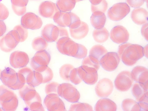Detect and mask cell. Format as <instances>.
Returning a JSON list of instances; mask_svg holds the SVG:
<instances>
[{
	"instance_id": "6da1fadb",
	"label": "cell",
	"mask_w": 148,
	"mask_h": 111,
	"mask_svg": "<svg viewBox=\"0 0 148 111\" xmlns=\"http://www.w3.org/2000/svg\"><path fill=\"white\" fill-rule=\"evenodd\" d=\"M56 47L62 54L77 58H84L87 53V49L84 46L76 43L68 37L60 39L57 41Z\"/></svg>"
},
{
	"instance_id": "7a4b0ae2",
	"label": "cell",
	"mask_w": 148,
	"mask_h": 111,
	"mask_svg": "<svg viewBox=\"0 0 148 111\" xmlns=\"http://www.w3.org/2000/svg\"><path fill=\"white\" fill-rule=\"evenodd\" d=\"M143 49L137 44L124 43L119 46L118 55L125 64L132 66L143 56Z\"/></svg>"
},
{
	"instance_id": "3957f363",
	"label": "cell",
	"mask_w": 148,
	"mask_h": 111,
	"mask_svg": "<svg viewBox=\"0 0 148 111\" xmlns=\"http://www.w3.org/2000/svg\"><path fill=\"white\" fill-rule=\"evenodd\" d=\"M21 97L32 111H45L40 96L34 86L24 84L19 90Z\"/></svg>"
},
{
	"instance_id": "277c9868",
	"label": "cell",
	"mask_w": 148,
	"mask_h": 111,
	"mask_svg": "<svg viewBox=\"0 0 148 111\" xmlns=\"http://www.w3.org/2000/svg\"><path fill=\"white\" fill-rule=\"evenodd\" d=\"M0 103L7 111L15 110L18 106L17 97L14 92L5 86H0Z\"/></svg>"
},
{
	"instance_id": "5b68a950",
	"label": "cell",
	"mask_w": 148,
	"mask_h": 111,
	"mask_svg": "<svg viewBox=\"0 0 148 111\" xmlns=\"http://www.w3.org/2000/svg\"><path fill=\"white\" fill-rule=\"evenodd\" d=\"M0 78L5 86L13 90L19 89L24 85L19 80L17 73L10 68H6L1 72Z\"/></svg>"
},
{
	"instance_id": "8992f818",
	"label": "cell",
	"mask_w": 148,
	"mask_h": 111,
	"mask_svg": "<svg viewBox=\"0 0 148 111\" xmlns=\"http://www.w3.org/2000/svg\"><path fill=\"white\" fill-rule=\"evenodd\" d=\"M58 95L68 101L72 103L77 102L80 97V94L75 87L69 83L60 84Z\"/></svg>"
},
{
	"instance_id": "52a82bcc",
	"label": "cell",
	"mask_w": 148,
	"mask_h": 111,
	"mask_svg": "<svg viewBox=\"0 0 148 111\" xmlns=\"http://www.w3.org/2000/svg\"><path fill=\"white\" fill-rule=\"evenodd\" d=\"M53 18L56 24L63 27H70L80 20L79 17L73 12L60 11L56 13Z\"/></svg>"
},
{
	"instance_id": "ba28073f",
	"label": "cell",
	"mask_w": 148,
	"mask_h": 111,
	"mask_svg": "<svg viewBox=\"0 0 148 111\" xmlns=\"http://www.w3.org/2000/svg\"><path fill=\"white\" fill-rule=\"evenodd\" d=\"M130 8L125 3H119L113 5L108 10V17L111 20L117 21L121 20L130 12Z\"/></svg>"
},
{
	"instance_id": "9c48e42d",
	"label": "cell",
	"mask_w": 148,
	"mask_h": 111,
	"mask_svg": "<svg viewBox=\"0 0 148 111\" xmlns=\"http://www.w3.org/2000/svg\"><path fill=\"white\" fill-rule=\"evenodd\" d=\"M133 82V79L131 73L127 71H123L116 76L114 81V85L118 90L124 92L130 89Z\"/></svg>"
},
{
	"instance_id": "30bf717a",
	"label": "cell",
	"mask_w": 148,
	"mask_h": 111,
	"mask_svg": "<svg viewBox=\"0 0 148 111\" xmlns=\"http://www.w3.org/2000/svg\"><path fill=\"white\" fill-rule=\"evenodd\" d=\"M120 59L117 53L114 52L107 53L100 60L102 67L108 71H113L117 68Z\"/></svg>"
},
{
	"instance_id": "8fae6325",
	"label": "cell",
	"mask_w": 148,
	"mask_h": 111,
	"mask_svg": "<svg viewBox=\"0 0 148 111\" xmlns=\"http://www.w3.org/2000/svg\"><path fill=\"white\" fill-rule=\"evenodd\" d=\"M55 94L47 95L44 101L45 106L50 111H66L65 105L62 101Z\"/></svg>"
},
{
	"instance_id": "7c38bea8",
	"label": "cell",
	"mask_w": 148,
	"mask_h": 111,
	"mask_svg": "<svg viewBox=\"0 0 148 111\" xmlns=\"http://www.w3.org/2000/svg\"><path fill=\"white\" fill-rule=\"evenodd\" d=\"M21 23V25L25 28L32 30L40 29L42 24L41 18L31 12L27 13L22 16Z\"/></svg>"
},
{
	"instance_id": "4fadbf2b",
	"label": "cell",
	"mask_w": 148,
	"mask_h": 111,
	"mask_svg": "<svg viewBox=\"0 0 148 111\" xmlns=\"http://www.w3.org/2000/svg\"><path fill=\"white\" fill-rule=\"evenodd\" d=\"M19 42L12 30L8 32L0 40V48L3 52H9L16 46Z\"/></svg>"
},
{
	"instance_id": "5bb4252c",
	"label": "cell",
	"mask_w": 148,
	"mask_h": 111,
	"mask_svg": "<svg viewBox=\"0 0 148 111\" xmlns=\"http://www.w3.org/2000/svg\"><path fill=\"white\" fill-rule=\"evenodd\" d=\"M110 37L112 40L115 43L121 44L125 43L128 40L129 34L125 27L118 25L112 29L110 33Z\"/></svg>"
},
{
	"instance_id": "9a60e30c",
	"label": "cell",
	"mask_w": 148,
	"mask_h": 111,
	"mask_svg": "<svg viewBox=\"0 0 148 111\" xmlns=\"http://www.w3.org/2000/svg\"><path fill=\"white\" fill-rule=\"evenodd\" d=\"M50 59V55L46 51H38L31 59V66L35 71L40 67L47 66Z\"/></svg>"
},
{
	"instance_id": "2e32d148",
	"label": "cell",
	"mask_w": 148,
	"mask_h": 111,
	"mask_svg": "<svg viewBox=\"0 0 148 111\" xmlns=\"http://www.w3.org/2000/svg\"><path fill=\"white\" fill-rule=\"evenodd\" d=\"M29 59L25 52L16 51L12 52L10 58L11 65L15 68H19L25 66L28 64Z\"/></svg>"
},
{
	"instance_id": "e0dca14e",
	"label": "cell",
	"mask_w": 148,
	"mask_h": 111,
	"mask_svg": "<svg viewBox=\"0 0 148 111\" xmlns=\"http://www.w3.org/2000/svg\"><path fill=\"white\" fill-rule=\"evenodd\" d=\"M17 73L19 80L24 84L27 83L34 87L38 86L35 78V71L30 68L23 67Z\"/></svg>"
},
{
	"instance_id": "ac0fdd59",
	"label": "cell",
	"mask_w": 148,
	"mask_h": 111,
	"mask_svg": "<svg viewBox=\"0 0 148 111\" xmlns=\"http://www.w3.org/2000/svg\"><path fill=\"white\" fill-rule=\"evenodd\" d=\"M41 36L48 42H57L60 38L59 26H56L52 24H47L42 30Z\"/></svg>"
},
{
	"instance_id": "d6986e66",
	"label": "cell",
	"mask_w": 148,
	"mask_h": 111,
	"mask_svg": "<svg viewBox=\"0 0 148 111\" xmlns=\"http://www.w3.org/2000/svg\"><path fill=\"white\" fill-rule=\"evenodd\" d=\"M113 88V85L112 81L109 79L104 78L99 80L96 84L95 91L99 97H105L111 93Z\"/></svg>"
},
{
	"instance_id": "ffe728a7",
	"label": "cell",
	"mask_w": 148,
	"mask_h": 111,
	"mask_svg": "<svg viewBox=\"0 0 148 111\" xmlns=\"http://www.w3.org/2000/svg\"><path fill=\"white\" fill-rule=\"evenodd\" d=\"M71 36L75 39L79 40L84 38L89 31L88 25L80 21L71 27L69 28Z\"/></svg>"
},
{
	"instance_id": "44dd1931",
	"label": "cell",
	"mask_w": 148,
	"mask_h": 111,
	"mask_svg": "<svg viewBox=\"0 0 148 111\" xmlns=\"http://www.w3.org/2000/svg\"><path fill=\"white\" fill-rule=\"evenodd\" d=\"M38 11L42 16L53 18L56 13L60 11L56 4L51 1L42 2L40 5Z\"/></svg>"
},
{
	"instance_id": "7402d4cb",
	"label": "cell",
	"mask_w": 148,
	"mask_h": 111,
	"mask_svg": "<svg viewBox=\"0 0 148 111\" xmlns=\"http://www.w3.org/2000/svg\"><path fill=\"white\" fill-rule=\"evenodd\" d=\"M148 86L136 83L133 85L132 91L133 95L138 102L148 103Z\"/></svg>"
},
{
	"instance_id": "603a6c76",
	"label": "cell",
	"mask_w": 148,
	"mask_h": 111,
	"mask_svg": "<svg viewBox=\"0 0 148 111\" xmlns=\"http://www.w3.org/2000/svg\"><path fill=\"white\" fill-rule=\"evenodd\" d=\"M34 71L36 81L39 85L50 81L53 78L52 71L47 66L40 67Z\"/></svg>"
},
{
	"instance_id": "cb8c5ba5",
	"label": "cell",
	"mask_w": 148,
	"mask_h": 111,
	"mask_svg": "<svg viewBox=\"0 0 148 111\" xmlns=\"http://www.w3.org/2000/svg\"><path fill=\"white\" fill-rule=\"evenodd\" d=\"M131 73L133 80L148 86V71L146 68L137 66L133 69Z\"/></svg>"
},
{
	"instance_id": "d4e9b609",
	"label": "cell",
	"mask_w": 148,
	"mask_h": 111,
	"mask_svg": "<svg viewBox=\"0 0 148 111\" xmlns=\"http://www.w3.org/2000/svg\"><path fill=\"white\" fill-rule=\"evenodd\" d=\"M147 11L143 8L134 9L132 11L131 17L133 21L138 25L146 24L147 22Z\"/></svg>"
},
{
	"instance_id": "484cf974",
	"label": "cell",
	"mask_w": 148,
	"mask_h": 111,
	"mask_svg": "<svg viewBox=\"0 0 148 111\" xmlns=\"http://www.w3.org/2000/svg\"><path fill=\"white\" fill-rule=\"evenodd\" d=\"M117 106L116 103L110 99L104 98L99 100L95 106L96 111H116Z\"/></svg>"
},
{
	"instance_id": "4316f807",
	"label": "cell",
	"mask_w": 148,
	"mask_h": 111,
	"mask_svg": "<svg viewBox=\"0 0 148 111\" xmlns=\"http://www.w3.org/2000/svg\"><path fill=\"white\" fill-rule=\"evenodd\" d=\"M106 21V17L104 13L100 12L93 13L90 18V21L92 25L96 29L103 28Z\"/></svg>"
},
{
	"instance_id": "83f0119b",
	"label": "cell",
	"mask_w": 148,
	"mask_h": 111,
	"mask_svg": "<svg viewBox=\"0 0 148 111\" xmlns=\"http://www.w3.org/2000/svg\"><path fill=\"white\" fill-rule=\"evenodd\" d=\"M12 10L17 15L20 16L26 12L28 0H11Z\"/></svg>"
},
{
	"instance_id": "f1b7e54d",
	"label": "cell",
	"mask_w": 148,
	"mask_h": 111,
	"mask_svg": "<svg viewBox=\"0 0 148 111\" xmlns=\"http://www.w3.org/2000/svg\"><path fill=\"white\" fill-rule=\"evenodd\" d=\"M109 36L108 32L104 27L94 30L92 36L94 40L96 42L102 43L106 42L108 39Z\"/></svg>"
},
{
	"instance_id": "f546056e",
	"label": "cell",
	"mask_w": 148,
	"mask_h": 111,
	"mask_svg": "<svg viewBox=\"0 0 148 111\" xmlns=\"http://www.w3.org/2000/svg\"><path fill=\"white\" fill-rule=\"evenodd\" d=\"M91 3L92 12H100L104 13L106 11L108 4L106 0H89Z\"/></svg>"
},
{
	"instance_id": "4dcf8cb0",
	"label": "cell",
	"mask_w": 148,
	"mask_h": 111,
	"mask_svg": "<svg viewBox=\"0 0 148 111\" xmlns=\"http://www.w3.org/2000/svg\"><path fill=\"white\" fill-rule=\"evenodd\" d=\"M81 66L97 71L100 66V61L95 58L89 55L83 60Z\"/></svg>"
},
{
	"instance_id": "1f68e13d",
	"label": "cell",
	"mask_w": 148,
	"mask_h": 111,
	"mask_svg": "<svg viewBox=\"0 0 148 111\" xmlns=\"http://www.w3.org/2000/svg\"><path fill=\"white\" fill-rule=\"evenodd\" d=\"M75 3V0H58L56 4L60 11L68 12L73 9Z\"/></svg>"
},
{
	"instance_id": "d6a6232c",
	"label": "cell",
	"mask_w": 148,
	"mask_h": 111,
	"mask_svg": "<svg viewBox=\"0 0 148 111\" xmlns=\"http://www.w3.org/2000/svg\"><path fill=\"white\" fill-rule=\"evenodd\" d=\"M81 67L82 69V79L84 82L89 85H93L95 84L98 79L97 71L91 72L86 71L83 69L81 66Z\"/></svg>"
},
{
	"instance_id": "836d02e7",
	"label": "cell",
	"mask_w": 148,
	"mask_h": 111,
	"mask_svg": "<svg viewBox=\"0 0 148 111\" xmlns=\"http://www.w3.org/2000/svg\"><path fill=\"white\" fill-rule=\"evenodd\" d=\"M108 52L107 50L103 46L97 45L91 48L89 51V55L95 58L99 61Z\"/></svg>"
},
{
	"instance_id": "e575fe53",
	"label": "cell",
	"mask_w": 148,
	"mask_h": 111,
	"mask_svg": "<svg viewBox=\"0 0 148 111\" xmlns=\"http://www.w3.org/2000/svg\"><path fill=\"white\" fill-rule=\"evenodd\" d=\"M122 106L124 111H141L138 103L131 99H124L122 102Z\"/></svg>"
},
{
	"instance_id": "d590c367",
	"label": "cell",
	"mask_w": 148,
	"mask_h": 111,
	"mask_svg": "<svg viewBox=\"0 0 148 111\" xmlns=\"http://www.w3.org/2000/svg\"><path fill=\"white\" fill-rule=\"evenodd\" d=\"M12 30L19 42L24 41L27 38L28 30L22 25H18L16 26Z\"/></svg>"
},
{
	"instance_id": "8d00e7d4",
	"label": "cell",
	"mask_w": 148,
	"mask_h": 111,
	"mask_svg": "<svg viewBox=\"0 0 148 111\" xmlns=\"http://www.w3.org/2000/svg\"><path fill=\"white\" fill-rule=\"evenodd\" d=\"M32 46L34 49L40 51L45 50L48 46V43L43 38L38 37L33 40Z\"/></svg>"
},
{
	"instance_id": "74e56055",
	"label": "cell",
	"mask_w": 148,
	"mask_h": 111,
	"mask_svg": "<svg viewBox=\"0 0 148 111\" xmlns=\"http://www.w3.org/2000/svg\"><path fill=\"white\" fill-rule=\"evenodd\" d=\"M83 80L81 66L73 68L70 75V80L75 84H79Z\"/></svg>"
},
{
	"instance_id": "f35d334b",
	"label": "cell",
	"mask_w": 148,
	"mask_h": 111,
	"mask_svg": "<svg viewBox=\"0 0 148 111\" xmlns=\"http://www.w3.org/2000/svg\"><path fill=\"white\" fill-rule=\"evenodd\" d=\"M74 67L72 65L66 64L63 65L59 70L60 75L64 80L70 81V75L72 70Z\"/></svg>"
},
{
	"instance_id": "ab89813d",
	"label": "cell",
	"mask_w": 148,
	"mask_h": 111,
	"mask_svg": "<svg viewBox=\"0 0 148 111\" xmlns=\"http://www.w3.org/2000/svg\"><path fill=\"white\" fill-rule=\"evenodd\" d=\"M70 111H93L91 106L86 103H76L71 104Z\"/></svg>"
},
{
	"instance_id": "60d3db41",
	"label": "cell",
	"mask_w": 148,
	"mask_h": 111,
	"mask_svg": "<svg viewBox=\"0 0 148 111\" xmlns=\"http://www.w3.org/2000/svg\"><path fill=\"white\" fill-rule=\"evenodd\" d=\"M60 84L58 83L52 82L47 84L45 87V92L47 95L51 94L58 95Z\"/></svg>"
},
{
	"instance_id": "b9f144b4",
	"label": "cell",
	"mask_w": 148,
	"mask_h": 111,
	"mask_svg": "<svg viewBox=\"0 0 148 111\" xmlns=\"http://www.w3.org/2000/svg\"><path fill=\"white\" fill-rule=\"evenodd\" d=\"M9 15V12L7 8L2 3H0V20L6 19Z\"/></svg>"
},
{
	"instance_id": "7bdbcfd3",
	"label": "cell",
	"mask_w": 148,
	"mask_h": 111,
	"mask_svg": "<svg viewBox=\"0 0 148 111\" xmlns=\"http://www.w3.org/2000/svg\"><path fill=\"white\" fill-rule=\"evenodd\" d=\"M128 4L132 8H138L144 3L145 0H126Z\"/></svg>"
},
{
	"instance_id": "ee69618b",
	"label": "cell",
	"mask_w": 148,
	"mask_h": 111,
	"mask_svg": "<svg viewBox=\"0 0 148 111\" xmlns=\"http://www.w3.org/2000/svg\"><path fill=\"white\" fill-rule=\"evenodd\" d=\"M148 25L147 23L142 26L141 29L142 36L147 40H148Z\"/></svg>"
},
{
	"instance_id": "f6af8a7d",
	"label": "cell",
	"mask_w": 148,
	"mask_h": 111,
	"mask_svg": "<svg viewBox=\"0 0 148 111\" xmlns=\"http://www.w3.org/2000/svg\"><path fill=\"white\" fill-rule=\"evenodd\" d=\"M6 26L4 22L1 20H0V37L1 36L6 32Z\"/></svg>"
},
{
	"instance_id": "bcb514c9",
	"label": "cell",
	"mask_w": 148,
	"mask_h": 111,
	"mask_svg": "<svg viewBox=\"0 0 148 111\" xmlns=\"http://www.w3.org/2000/svg\"><path fill=\"white\" fill-rule=\"evenodd\" d=\"M147 45L143 49L144 54L145 56H147Z\"/></svg>"
},
{
	"instance_id": "7dc6e473",
	"label": "cell",
	"mask_w": 148,
	"mask_h": 111,
	"mask_svg": "<svg viewBox=\"0 0 148 111\" xmlns=\"http://www.w3.org/2000/svg\"><path fill=\"white\" fill-rule=\"evenodd\" d=\"M82 0H75L76 3L80 1H82Z\"/></svg>"
},
{
	"instance_id": "c3c4849f",
	"label": "cell",
	"mask_w": 148,
	"mask_h": 111,
	"mask_svg": "<svg viewBox=\"0 0 148 111\" xmlns=\"http://www.w3.org/2000/svg\"><path fill=\"white\" fill-rule=\"evenodd\" d=\"M1 69H0V78L1 77Z\"/></svg>"
},
{
	"instance_id": "681fc988",
	"label": "cell",
	"mask_w": 148,
	"mask_h": 111,
	"mask_svg": "<svg viewBox=\"0 0 148 111\" xmlns=\"http://www.w3.org/2000/svg\"><path fill=\"white\" fill-rule=\"evenodd\" d=\"M145 1L147 3L148 0H145Z\"/></svg>"
},
{
	"instance_id": "f907efd6",
	"label": "cell",
	"mask_w": 148,
	"mask_h": 111,
	"mask_svg": "<svg viewBox=\"0 0 148 111\" xmlns=\"http://www.w3.org/2000/svg\"><path fill=\"white\" fill-rule=\"evenodd\" d=\"M3 110L1 108H0V111H2Z\"/></svg>"
},
{
	"instance_id": "816d5d0a",
	"label": "cell",
	"mask_w": 148,
	"mask_h": 111,
	"mask_svg": "<svg viewBox=\"0 0 148 111\" xmlns=\"http://www.w3.org/2000/svg\"><path fill=\"white\" fill-rule=\"evenodd\" d=\"M2 0H0V2L2 1Z\"/></svg>"
}]
</instances>
